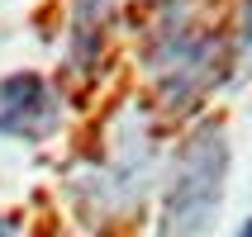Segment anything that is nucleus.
Masks as SVG:
<instances>
[{
	"instance_id": "1",
	"label": "nucleus",
	"mask_w": 252,
	"mask_h": 237,
	"mask_svg": "<svg viewBox=\"0 0 252 237\" xmlns=\"http://www.w3.org/2000/svg\"><path fill=\"white\" fill-rule=\"evenodd\" d=\"M224 176H228V142L219 124L195 128L181 142L171 161L167 190H162V218L157 237H205L214 228V213L224 204Z\"/></svg>"
},
{
	"instance_id": "2",
	"label": "nucleus",
	"mask_w": 252,
	"mask_h": 237,
	"mask_svg": "<svg viewBox=\"0 0 252 237\" xmlns=\"http://www.w3.org/2000/svg\"><path fill=\"white\" fill-rule=\"evenodd\" d=\"M57 95L48 90L43 76L19 71L10 81H0V133L19 142H43L57 128Z\"/></svg>"
},
{
	"instance_id": "3",
	"label": "nucleus",
	"mask_w": 252,
	"mask_h": 237,
	"mask_svg": "<svg viewBox=\"0 0 252 237\" xmlns=\"http://www.w3.org/2000/svg\"><path fill=\"white\" fill-rule=\"evenodd\" d=\"M0 237H14V218H0Z\"/></svg>"
},
{
	"instance_id": "4",
	"label": "nucleus",
	"mask_w": 252,
	"mask_h": 237,
	"mask_svg": "<svg viewBox=\"0 0 252 237\" xmlns=\"http://www.w3.org/2000/svg\"><path fill=\"white\" fill-rule=\"evenodd\" d=\"M238 237H252V218H248V223H243V228H238Z\"/></svg>"
}]
</instances>
